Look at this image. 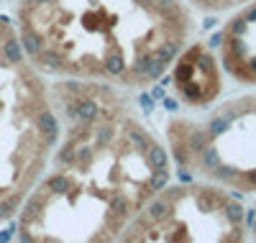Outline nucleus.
<instances>
[{"mask_svg":"<svg viewBox=\"0 0 256 243\" xmlns=\"http://www.w3.org/2000/svg\"><path fill=\"white\" fill-rule=\"evenodd\" d=\"M169 84L180 105L208 110L223 92V67L216 46L192 38L169 70Z\"/></svg>","mask_w":256,"mask_h":243,"instance_id":"5","label":"nucleus"},{"mask_svg":"<svg viewBox=\"0 0 256 243\" xmlns=\"http://www.w3.org/2000/svg\"><path fill=\"white\" fill-rule=\"evenodd\" d=\"M59 141L20 205L18 238L36 243H113L169 182L172 156L136 113L131 90L56 80Z\"/></svg>","mask_w":256,"mask_h":243,"instance_id":"1","label":"nucleus"},{"mask_svg":"<svg viewBox=\"0 0 256 243\" xmlns=\"http://www.w3.org/2000/svg\"><path fill=\"white\" fill-rule=\"evenodd\" d=\"M184 3L195 10V13H210V16H223L233 13L241 6H246L248 0H184Z\"/></svg>","mask_w":256,"mask_h":243,"instance_id":"7","label":"nucleus"},{"mask_svg":"<svg viewBox=\"0 0 256 243\" xmlns=\"http://www.w3.org/2000/svg\"><path fill=\"white\" fill-rule=\"evenodd\" d=\"M223 72L244 87H256V0L233 10L212 38Z\"/></svg>","mask_w":256,"mask_h":243,"instance_id":"6","label":"nucleus"},{"mask_svg":"<svg viewBox=\"0 0 256 243\" xmlns=\"http://www.w3.org/2000/svg\"><path fill=\"white\" fill-rule=\"evenodd\" d=\"M164 144L187 180L256 194V92L230 98L202 118H169Z\"/></svg>","mask_w":256,"mask_h":243,"instance_id":"3","label":"nucleus"},{"mask_svg":"<svg viewBox=\"0 0 256 243\" xmlns=\"http://www.w3.org/2000/svg\"><path fill=\"white\" fill-rule=\"evenodd\" d=\"M246 208L236 192L202 180L166 182L120 233L123 243H238L246 240Z\"/></svg>","mask_w":256,"mask_h":243,"instance_id":"4","label":"nucleus"},{"mask_svg":"<svg viewBox=\"0 0 256 243\" xmlns=\"http://www.w3.org/2000/svg\"><path fill=\"white\" fill-rule=\"evenodd\" d=\"M16 31L44 77L148 90L195 38L198 16L184 0H18Z\"/></svg>","mask_w":256,"mask_h":243,"instance_id":"2","label":"nucleus"}]
</instances>
